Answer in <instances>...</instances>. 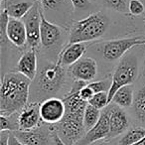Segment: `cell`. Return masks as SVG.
<instances>
[{
    "label": "cell",
    "instance_id": "6da1fadb",
    "mask_svg": "<svg viewBox=\"0 0 145 145\" xmlns=\"http://www.w3.org/2000/svg\"><path fill=\"white\" fill-rule=\"evenodd\" d=\"M66 106L65 116L55 129L67 145H76L86 134L84 114L88 103L79 93H68L63 99Z\"/></svg>",
    "mask_w": 145,
    "mask_h": 145
},
{
    "label": "cell",
    "instance_id": "7a4b0ae2",
    "mask_svg": "<svg viewBox=\"0 0 145 145\" xmlns=\"http://www.w3.org/2000/svg\"><path fill=\"white\" fill-rule=\"evenodd\" d=\"M32 82L17 72L3 76L0 89V115L14 114L28 105Z\"/></svg>",
    "mask_w": 145,
    "mask_h": 145
},
{
    "label": "cell",
    "instance_id": "3957f363",
    "mask_svg": "<svg viewBox=\"0 0 145 145\" xmlns=\"http://www.w3.org/2000/svg\"><path fill=\"white\" fill-rule=\"evenodd\" d=\"M68 77H70L68 68L63 67L57 61L42 63L31 85L35 97H37L36 103L53 97V95L59 93L66 85Z\"/></svg>",
    "mask_w": 145,
    "mask_h": 145
},
{
    "label": "cell",
    "instance_id": "277c9868",
    "mask_svg": "<svg viewBox=\"0 0 145 145\" xmlns=\"http://www.w3.org/2000/svg\"><path fill=\"white\" fill-rule=\"evenodd\" d=\"M109 26V18L103 12H95L86 18L74 22L69 33V44L88 43L99 39Z\"/></svg>",
    "mask_w": 145,
    "mask_h": 145
},
{
    "label": "cell",
    "instance_id": "5b68a950",
    "mask_svg": "<svg viewBox=\"0 0 145 145\" xmlns=\"http://www.w3.org/2000/svg\"><path fill=\"white\" fill-rule=\"evenodd\" d=\"M145 45V39L140 37L135 38H122L99 42L91 47V51L95 52L103 60L106 62H116L121 60L126 53L134 47Z\"/></svg>",
    "mask_w": 145,
    "mask_h": 145
},
{
    "label": "cell",
    "instance_id": "8992f818",
    "mask_svg": "<svg viewBox=\"0 0 145 145\" xmlns=\"http://www.w3.org/2000/svg\"><path fill=\"white\" fill-rule=\"evenodd\" d=\"M138 61L137 57L133 55L131 50L126 54L115 68L113 75L111 77V87L108 91V101L111 103L113 95L120 88L124 86L132 85L138 77Z\"/></svg>",
    "mask_w": 145,
    "mask_h": 145
},
{
    "label": "cell",
    "instance_id": "52a82bcc",
    "mask_svg": "<svg viewBox=\"0 0 145 145\" xmlns=\"http://www.w3.org/2000/svg\"><path fill=\"white\" fill-rule=\"evenodd\" d=\"M41 47L46 52H59L64 44L65 30L47 20L43 9H41Z\"/></svg>",
    "mask_w": 145,
    "mask_h": 145
},
{
    "label": "cell",
    "instance_id": "ba28073f",
    "mask_svg": "<svg viewBox=\"0 0 145 145\" xmlns=\"http://www.w3.org/2000/svg\"><path fill=\"white\" fill-rule=\"evenodd\" d=\"M41 9L39 1H35L31 10L22 19L27 32V45L35 51L41 46Z\"/></svg>",
    "mask_w": 145,
    "mask_h": 145
},
{
    "label": "cell",
    "instance_id": "9c48e42d",
    "mask_svg": "<svg viewBox=\"0 0 145 145\" xmlns=\"http://www.w3.org/2000/svg\"><path fill=\"white\" fill-rule=\"evenodd\" d=\"M66 106L63 99L56 97H49L40 103V115L43 123L58 124L65 116Z\"/></svg>",
    "mask_w": 145,
    "mask_h": 145
},
{
    "label": "cell",
    "instance_id": "30bf717a",
    "mask_svg": "<svg viewBox=\"0 0 145 145\" xmlns=\"http://www.w3.org/2000/svg\"><path fill=\"white\" fill-rule=\"evenodd\" d=\"M97 63L95 59L85 57L68 68V74L74 81L91 82L97 76Z\"/></svg>",
    "mask_w": 145,
    "mask_h": 145
},
{
    "label": "cell",
    "instance_id": "8fae6325",
    "mask_svg": "<svg viewBox=\"0 0 145 145\" xmlns=\"http://www.w3.org/2000/svg\"><path fill=\"white\" fill-rule=\"evenodd\" d=\"M14 134L24 145H52V126L46 123L32 130L15 131Z\"/></svg>",
    "mask_w": 145,
    "mask_h": 145
},
{
    "label": "cell",
    "instance_id": "7c38bea8",
    "mask_svg": "<svg viewBox=\"0 0 145 145\" xmlns=\"http://www.w3.org/2000/svg\"><path fill=\"white\" fill-rule=\"evenodd\" d=\"M110 131L109 124V107L106 106L101 111V118L99 122L91 129L87 131L85 136L79 141L76 145H91L97 141L107 139Z\"/></svg>",
    "mask_w": 145,
    "mask_h": 145
},
{
    "label": "cell",
    "instance_id": "4fadbf2b",
    "mask_svg": "<svg viewBox=\"0 0 145 145\" xmlns=\"http://www.w3.org/2000/svg\"><path fill=\"white\" fill-rule=\"evenodd\" d=\"M109 124L110 131L107 139H112L124 133L129 127V120L122 107L112 103L109 105Z\"/></svg>",
    "mask_w": 145,
    "mask_h": 145
},
{
    "label": "cell",
    "instance_id": "5bb4252c",
    "mask_svg": "<svg viewBox=\"0 0 145 145\" xmlns=\"http://www.w3.org/2000/svg\"><path fill=\"white\" fill-rule=\"evenodd\" d=\"M41 121L40 103H30L19 112V130H32L42 124Z\"/></svg>",
    "mask_w": 145,
    "mask_h": 145
},
{
    "label": "cell",
    "instance_id": "9a60e30c",
    "mask_svg": "<svg viewBox=\"0 0 145 145\" xmlns=\"http://www.w3.org/2000/svg\"><path fill=\"white\" fill-rule=\"evenodd\" d=\"M88 51L87 43H72L68 44L59 53L57 62L63 67L69 68L78 61H80Z\"/></svg>",
    "mask_w": 145,
    "mask_h": 145
},
{
    "label": "cell",
    "instance_id": "2e32d148",
    "mask_svg": "<svg viewBox=\"0 0 145 145\" xmlns=\"http://www.w3.org/2000/svg\"><path fill=\"white\" fill-rule=\"evenodd\" d=\"M16 72L28 78L31 82L34 81L37 72H38L36 51L30 49L21 55L20 59L17 63Z\"/></svg>",
    "mask_w": 145,
    "mask_h": 145
},
{
    "label": "cell",
    "instance_id": "e0dca14e",
    "mask_svg": "<svg viewBox=\"0 0 145 145\" xmlns=\"http://www.w3.org/2000/svg\"><path fill=\"white\" fill-rule=\"evenodd\" d=\"M8 40L14 46L22 48L27 44V32L22 20L10 18L7 27Z\"/></svg>",
    "mask_w": 145,
    "mask_h": 145
},
{
    "label": "cell",
    "instance_id": "ac0fdd59",
    "mask_svg": "<svg viewBox=\"0 0 145 145\" xmlns=\"http://www.w3.org/2000/svg\"><path fill=\"white\" fill-rule=\"evenodd\" d=\"M3 9L7 11L9 17L21 20L31 10L35 1L31 0H4L1 2Z\"/></svg>",
    "mask_w": 145,
    "mask_h": 145
},
{
    "label": "cell",
    "instance_id": "d6986e66",
    "mask_svg": "<svg viewBox=\"0 0 145 145\" xmlns=\"http://www.w3.org/2000/svg\"><path fill=\"white\" fill-rule=\"evenodd\" d=\"M133 101H134V89L132 85H129L120 88L113 95L111 103L122 108H126L132 106Z\"/></svg>",
    "mask_w": 145,
    "mask_h": 145
},
{
    "label": "cell",
    "instance_id": "ffe728a7",
    "mask_svg": "<svg viewBox=\"0 0 145 145\" xmlns=\"http://www.w3.org/2000/svg\"><path fill=\"white\" fill-rule=\"evenodd\" d=\"M132 110L137 120L145 124V85L141 86L134 95Z\"/></svg>",
    "mask_w": 145,
    "mask_h": 145
},
{
    "label": "cell",
    "instance_id": "44dd1931",
    "mask_svg": "<svg viewBox=\"0 0 145 145\" xmlns=\"http://www.w3.org/2000/svg\"><path fill=\"white\" fill-rule=\"evenodd\" d=\"M145 137L144 127H134L131 128L123 135L118 141L117 145H134L138 143L142 138Z\"/></svg>",
    "mask_w": 145,
    "mask_h": 145
},
{
    "label": "cell",
    "instance_id": "7402d4cb",
    "mask_svg": "<svg viewBox=\"0 0 145 145\" xmlns=\"http://www.w3.org/2000/svg\"><path fill=\"white\" fill-rule=\"evenodd\" d=\"M101 115V111L99 109L95 108V106L88 103L85 110V114H84V125H85L86 131L91 130L99 122Z\"/></svg>",
    "mask_w": 145,
    "mask_h": 145
},
{
    "label": "cell",
    "instance_id": "603a6c76",
    "mask_svg": "<svg viewBox=\"0 0 145 145\" xmlns=\"http://www.w3.org/2000/svg\"><path fill=\"white\" fill-rule=\"evenodd\" d=\"M19 112L14 114L8 115H0V131H15L19 130V122H18Z\"/></svg>",
    "mask_w": 145,
    "mask_h": 145
},
{
    "label": "cell",
    "instance_id": "cb8c5ba5",
    "mask_svg": "<svg viewBox=\"0 0 145 145\" xmlns=\"http://www.w3.org/2000/svg\"><path fill=\"white\" fill-rule=\"evenodd\" d=\"M130 0H101L105 7L119 13H129L128 5Z\"/></svg>",
    "mask_w": 145,
    "mask_h": 145
},
{
    "label": "cell",
    "instance_id": "d4e9b609",
    "mask_svg": "<svg viewBox=\"0 0 145 145\" xmlns=\"http://www.w3.org/2000/svg\"><path fill=\"white\" fill-rule=\"evenodd\" d=\"M10 20L8 13L5 9L2 8L0 13V44L4 46L8 42V37H7V27Z\"/></svg>",
    "mask_w": 145,
    "mask_h": 145
},
{
    "label": "cell",
    "instance_id": "484cf974",
    "mask_svg": "<svg viewBox=\"0 0 145 145\" xmlns=\"http://www.w3.org/2000/svg\"><path fill=\"white\" fill-rule=\"evenodd\" d=\"M89 103L97 109H105L109 105L108 93H99L93 95V97L89 99Z\"/></svg>",
    "mask_w": 145,
    "mask_h": 145
},
{
    "label": "cell",
    "instance_id": "4316f807",
    "mask_svg": "<svg viewBox=\"0 0 145 145\" xmlns=\"http://www.w3.org/2000/svg\"><path fill=\"white\" fill-rule=\"evenodd\" d=\"M111 83H112L111 79H105L101 80V81L91 82V83H89L88 86L93 89L95 95L99 93H108L111 87Z\"/></svg>",
    "mask_w": 145,
    "mask_h": 145
},
{
    "label": "cell",
    "instance_id": "83f0119b",
    "mask_svg": "<svg viewBox=\"0 0 145 145\" xmlns=\"http://www.w3.org/2000/svg\"><path fill=\"white\" fill-rule=\"evenodd\" d=\"M129 14L133 16H140L145 12V5L141 0H130L128 5Z\"/></svg>",
    "mask_w": 145,
    "mask_h": 145
},
{
    "label": "cell",
    "instance_id": "f1b7e54d",
    "mask_svg": "<svg viewBox=\"0 0 145 145\" xmlns=\"http://www.w3.org/2000/svg\"><path fill=\"white\" fill-rule=\"evenodd\" d=\"M39 1L42 6V9L45 11L58 10L59 7H61L65 3V0H37Z\"/></svg>",
    "mask_w": 145,
    "mask_h": 145
},
{
    "label": "cell",
    "instance_id": "f546056e",
    "mask_svg": "<svg viewBox=\"0 0 145 145\" xmlns=\"http://www.w3.org/2000/svg\"><path fill=\"white\" fill-rule=\"evenodd\" d=\"M76 10H85L91 6L89 0H70Z\"/></svg>",
    "mask_w": 145,
    "mask_h": 145
},
{
    "label": "cell",
    "instance_id": "4dcf8cb0",
    "mask_svg": "<svg viewBox=\"0 0 145 145\" xmlns=\"http://www.w3.org/2000/svg\"><path fill=\"white\" fill-rule=\"evenodd\" d=\"M88 85H89V84H88ZM88 85L86 86V87H84L83 89H82L81 91H80V97H81L82 99H83L85 101L89 103V99H91V97H93L95 93H93V89H91V88H89Z\"/></svg>",
    "mask_w": 145,
    "mask_h": 145
},
{
    "label": "cell",
    "instance_id": "1f68e13d",
    "mask_svg": "<svg viewBox=\"0 0 145 145\" xmlns=\"http://www.w3.org/2000/svg\"><path fill=\"white\" fill-rule=\"evenodd\" d=\"M51 126H52V137H53V143H54V145H67L63 141V139L60 137V135L58 134L54 125H51Z\"/></svg>",
    "mask_w": 145,
    "mask_h": 145
},
{
    "label": "cell",
    "instance_id": "d6a6232c",
    "mask_svg": "<svg viewBox=\"0 0 145 145\" xmlns=\"http://www.w3.org/2000/svg\"><path fill=\"white\" fill-rule=\"evenodd\" d=\"M11 131H0V145H8Z\"/></svg>",
    "mask_w": 145,
    "mask_h": 145
},
{
    "label": "cell",
    "instance_id": "836d02e7",
    "mask_svg": "<svg viewBox=\"0 0 145 145\" xmlns=\"http://www.w3.org/2000/svg\"><path fill=\"white\" fill-rule=\"evenodd\" d=\"M8 145H24L14 134V132H10V136H9V144Z\"/></svg>",
    "mask_w": 145,
    "mask_h": 145
},
{
    "label": "cell",
    "instance_id": "e575fe53",
    "mask_svg": "<svg viewBox=\"0 0 145 145\" xmlns=\"http://www.w3.org/2000/svg\"><path fill=\"white\" fill-rule=\"evenodd\" d=\"M91 145H111L109 142H107V141H105V140H101V141H97V142L93 143V144Z\"/></svg>",
    "mask_w": 145,
    "mask_h": 145
},
{
    "label": "cell",
    "instance_id": "d590c367",
    "mask_svg": "<svg viewBox=\"0 0 145 145\" xmlns=\"http://www.w3.org/2000/svg\"><path fill=\"white\" fill-rule=\"evenodd\" d=\"M134 145H145V137L144 138H142L138 143H136V144H134Z\"/></svg>",
    "mask_w": 145,
    "mask_h": 145
},
{
    "label": "cell",
    "instance_id": "8d00e7d4",
    "mask_svg": "<svg viewBox=\"0 0 145 145\" xmlns=\"http://www.w3.org/2000/svg\"><path fill=\"white\" fill-rule=\"evenodd\" d=\"M143 68H144V74H145V59H144V63H143Z\"/></svg>",
    "mask_w": 145,
    "mask_h": 145
},
{
    "label": "cell",
    "instance_id": "74e56055",
    "mask_svg": "<svg viewBox=\"0 0 145 145\" xmlns=\"http://www.w3.org/2000/svg\"><path fill=\"white\" fill-rule=\"evenodd\" d=\"M0 1H1V2H3V1H4V0H0Z\"/></svg>",
    "mask_w": 145,
    "mask_h": 145
}]
</instances>
